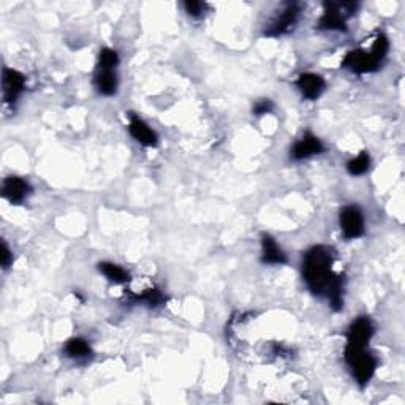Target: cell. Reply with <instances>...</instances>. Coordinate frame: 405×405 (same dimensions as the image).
I'll use <instances>...</instances> for the list:
<instances>
[{"mask_svg":"<svg viewBox=\"0 0 405 405\" xmlns=\"http://www.w3.org/2000/svg\"><path fill=\"white\" fill-rule=\"evenodd\" d=\"M334 253L326 246L309 249L302 260V277L309 290L317 296H325L336 312L344 307V279L332 271Z\"/></svg>","mask_w":405,"mask_h":405,"instance_id":"cell-1","label":"cell"},{"mask_svg":"<svg viewBox=\"0 0 405 405\" xmlns=\"http://www.w3.org/2000/svg\"><path fill=\"white\" fill-rule=\"evenodd\" d=\"M390 50V41L385 37L383 34H378L375 37L374 43L371 46V50H358L350 51L344 59V67L348 68L350 71L358 75L364 73H372V71H377L380 68V64L383 62V59L388 54Z\"/></svg>","mask_w":405,"mask_h":405,"instance_id":"cell-2","label":"cell"},{"mask_svg":"<svg viewBox=\"0 0 405 405\" xmlns=\"http://www.w3.org/2000/svg\"><path fill=\"white\" fill-rule=\"evenodd\" d=\"M344 356L360 386H366L371 382L375 371H377V360L372 353H369L366 347H347L345 345Z\"/></svg>","mask_w":405,"mask_h":405,"instance_id":"cell-3","label":"cell"},{"mask_svg":"<svg viewBox=\"0 0 405 405\" xmlns=\"http://www.w3.org/2000/svg\"><path fill=\"white\" fill-rule=\"evenodd\" d=\"M325 11L318 21L320 31H347V17L353 15L358 5L353 2H325Z\"/></svg>","mask_w":405,"mask_h":405,"instance_id":"cell-4","label":"cell"},{"mask_svg":"<svg viewBox=\"0 0 405 405\" xmlns=\"http://www.w3.org/2000/svg\"><path fill=\"white\" fill-rule=\"evenodd\" d=\"M339 223L345 240H356L366 231L364 216L358 206H345L339 216Z\"/></svg>","mask_w":405,"mask_h":405,"instance_id":"cell-5","label":"cell"},{"mask_svg":"<svg viewBox=\"0 0 405 405\" xmlns=\"http://www.w3.org/2000/svg\"><path fill=\"white\" fill-rule=\"evenodd\" d=\"M297 20H300V5L287 3L277 17H274L267 31H265V35L266 37H281V35L288 34L296 27Z\"/></svg>","mask_w":405,"mask_h":405,"instance_id":"cell-6","label":"cell"},{"mask_svg":"<svg viewBox=\"0 0 405 405\" xmlns=\"http://www.w3.org/2000/svg\"><path fill=\"white\" fill-rule=\"evenodd\" d=\"M374 336L372 321L367 317L356 318L347 332V347H367Z\"/></svg>","mask_w":405,"mask_h":405,"instance_id":"cell-7","label":"cell"},{"mask_svg":"<svg viewBox=\"0 0 405 405\" xmlns=\"http://www.w3.org/2000/svg\"><path fill=\"white\" fill-rule=\"evenodd\" d=\"M2 84H3V100L5 103L13 105L15 101L20 98V95L26 89V78L24 75L16 71L13 68H5L2 76Z\"/></svg>","mask_w":405,"mask_h":405,"instance_id":"cell-8","label":"cell"},{"mask_svg":"<svg viewBox=\"0 0 405 405\" xmlns=\"http://www.w3.org/2000/svg\"><path fill=\"white\" fill-rule=\"evenodd\" d=\"M128 132L133 136V140L136 142H140L141 146L145 147H156L159 138L157 133L149 127V125L142 121L140 116L130 112V121H128Z\"/></svg>","mask_w":405,"mask_h":405,"instance_id":"cell-9","label":"cell"},{"mask_svg":"<svg viewBox=\"0 0 405 405\" xmlns=\"http://www.w3.org/2000/svg\"><path fill=\"white\" fill-rule=\"evenodd\" d=\"M323 142L320 141L318 136L306 132L295 142L293 149H291V157L295 160H304L312 156H318V154L323 152Z\"/></svg>","mask_w":405,"mask_h":405,"instance_id":"cell-10","label":"cell"},{"mask_svg":"<svg viewBox=\"0 0 405 405\" xmlns=\"http://www.w3.org/2000/svg\"><path fill=\"white\" fill-rule=\"evenodd\" d=\"M32 189L29 186L27 181L21 179V177L10 176L3 181L2 186V196L5 200H8L13 205H20L24 200L31 195Z\"/></svg>","mask_w":405,"mask_h":405,"instance_id":"cell-11","label":"cell"},{"mask_svg":"<svg viewBox=\"0 0 405 405\" xmlns=\"http://www.w3.org/2000/svg\"><path fill=\"white\" fill-rule=\"evenodd\" d=\"M326 82L317 73H301L296 80V87L307 100H317L325 91Z\"/></svg>","mask_w":405,"mask_h":405,"instance_id":"cell-12","label":"cell"},{"mask_svg":"<svg viewBox=\"0 0 405 405\" xmlns=\"http://www.w3.org/2000/svg\"><path fill=\"white\" fill-rule=\"evenodd\" d=\"M261 261L266 265H285L287 263V255L284 253L281 246L276 242L272 236L261 235Z\"/></svg>","mask_w":405,"mask_h":405,"instance_id":"cell-13","label":"cell"},{"mask_svg":"<svg viewBox=\"0 0 405 405\" xmlns=\"http://www.w3.org/2000/svg\"><path fill=\"white\" fill-rule=\"evenodd\" d=\"M95 89L105 97H111L117 92V76L115 70H103L97 68L94 76Z\"/></svg>","mask_w":405,"mask_h":405,"instance_id":"cell-14","label":"cell"},{"mask_svg":"<svg viewBox=\"0 0 405 405\" xmlns=\"http://www.w3.org/2000/svg\"><path fill=\"white\" fill-rule=\"evenodd\" d=\"M128 301L133 304H145L147 307H159L168 301V297L160 288H147L142 293H128Z\"/></svg>","mask_w":405,"mask_h":405,"instance_id":"cell-15","label":"cell"},{"mask_svg":"<svg viewBox=\"0 0 405 405\" xmlns=\"http://www.w3.org/2000/svg\"><path fill=\"white\" fill-rule=\"evenodd\" d=\"M98 271L112 284H125L130 281V274L125 271L124 267L115 263H110V261L98 263Z\"/></svg>","mask_w":405,"mask_h":405,"instance_id":"cell-16","label":"cell"},{"mask_svg":"<svg viewBox=\"0 0 405 405\" xmlns=\"http://www.w3.org/2000/svg\"><path fill=\"white\" fill-rule=\"evenodd\" d=\"M65 353L73 360H82V358H87V356L92 353V350H91V345H89L84 339L73 337L65 344Z\"/></svg>","mask_w":405,"mask_h":405,"instance_id":"cell-17","label":"cell"},{"mask_svg":"<svg viewBox=\"0 0 405 405\" xmlns=\"http://www.w3.org/2000/svg\"><path fill=\"white\" fill-rule=\"evenodd\" d=\"M369 166H371V157H369V154L364 151L361 152L358 157H355L353 160H350L347 163V170L351 176H361L367 172Z\"/></svg>","mask_w":405,"mask_h":405,"instance_id":"cell-18","label":"cell"},{"mask_svg":"<svg viewBox=\"0 0 405 405\" xmlns=\"http://www.w3.org/2000/svg\"><path fill=\"white\" fill-rule=\"evenodd\" d=\"M119 65V54L117 51L111 50V47H103L98 54V65L97 68L103 70H116Z\"/></svg>","mask_w":405,"mask_h":405,"instance_id":"cell-19","label":"cell"},{"mask_svg":"<svg viewBox=\"0 0 405 405\" xmlns=\"http://www.w3.org/2000/svg\"><path fill=\"white\" fill-rule=\"evenodd\" d=\"M184 8H186L187 13L193 17H201L206 13L207 5L205 2H186L184 3Z\"/></svg>","mask_w":405,"mask_h":405,"instance_id":"cell-20","label":"cell"},{"mask_svg":"<svg viewBox=\"0 0 405 405\" xmlns=\"http://www.w3.org/2000/svg\"><path fill=\"white\" fill-rule=\"evenodd\" d=\"M274 110V103L271 100H260L255 103L253 106V112L255 116H265V115H270Z\"/></svg>","mask_w":405,"mask_h":405,"instance_id":"cell-21","label":"cell"},{"mask_svg":"<svg viewBox=\"0 0 405 405\" xmlns=\"http://www.w3.org/2000/svg\"><path fill=\"white\" fill-rule=\"evenodd\" d=\"M0 257H2V267L3 270H8L10 265L13 263V253H11V250L8 249L7 242H2V252H0Z\"/></svg>","mask_w":405,"mask_h":405,"instance_id":"cell-22","label":"cell"}]
</instances>
